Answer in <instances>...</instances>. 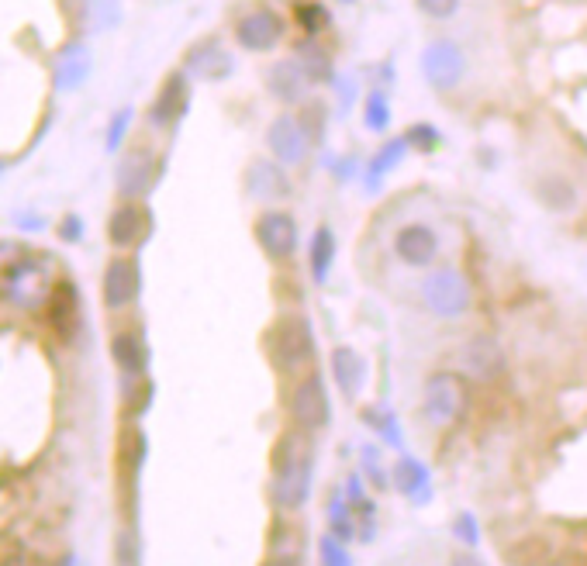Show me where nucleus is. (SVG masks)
Returning a JSON list of instances; mask_svg holds the SVG:
<instances>
[{
  "instance_id": "c85d7f7f",
  "label": "nucleus",
  "mask_w": 587,
  "mask_h": 566,
  "mask_svg": "<svg viewBox=\"0 0 587 566\" xmlns=\"http://www.w3.org/2000/svg\"><path fill=\"white\" fill-rule=\"evenodd\" d=\"M363 114H367V128H373V132H384V128H387V121H391V107H387L380 90H373V94L367 97Z\"/></svg>"
},
{
  "instance_id": "f8f14e48",
  "label": "nucleus",
  "mask_w": 587,
  "mask_h": 566,
  "mask_svg": "<svg viewBox=\"0 0 587 566\" xmlns=\"http://www.w3.org/2000/svg\"><path fill=\"white\" fill-rule=\"evenodd\" d=\"M249 194L256 197V201H284V197H291V180H287V170L284 163H277V159H253V166H249Z\"/></svg>"
},
{
  "instance_id": "2eb2a0df",
  "label": "nucleus",
  "mask_w": 587,
  "mask_h": 566,
  "mask_svg": "<svg viewBox=\"0 0 587 566\" xmlns=\"http://www.w3.org/2000/svg\"><path fill=\"white\" fill-rule=\"evenodd\" d=\"M187 66L201 76V80H225V76L232 73V56H228L218 42H204L190 52Z\"/></svg>"
},
{
  "instance_id": "2f4dec72",
  "label": "nucleus",
  "mask_w": 587,
  "mask_h": 566,
  "mask_svg": "<svg viewBox=\"0 0 587 566\" xmlns=\"http://www.w3.org/2000/svg\"><path fill=\"white\" fill-rule=\"evenodd\" d=\"M411 139H422V149H436L439 135H436V128L418 125V128H411V132H408V142H411Z\"/></svg>"
},
{
  "instance_id": "7c9ffc66",
  "label": "nucleus",
  "mask_w": 587,
  "mask_h": 566,
  "mask_svg": "<svg viewBox=\"0 0 587 566\" xmlns=\"http://www.w3.org/2000/svg\"><path fill=\"white\" fill-rule=\"evenodd\" d=\"M322 566H349V553L342 549L339 535H325L322 539Z\"/></svg>"
},
{
  "instance_id": "393cba45",
  "label": "nucleus",
  "mask_w": 587,
  "mask_h": 566,
  "mask_svg": "<svg viewBox=\"0 0 587 566\" xmlns=\"http://www.w3.org/2000/svg\"><path fill=\"white\" fill-rule=\"evenodd\" d=\"M297 63H301V70L308 73L311 83H322L332 76V63H329V52L322 49V45L315 42H301V49H297Z\"/></svg>"
},
{
  "instance_id": "423d86ee",
  "label": "nucleus",
  "mask_w": 587,
  "mask_h": 566,
  "mask_svg": "<svg viewBox=\"0 0 587 566\" xmlns=\"http://www.w3.org/2000/svg\"><path fill=\"white\" fill-rule=\"evenodd\" d=\"M291 418L301 432H318L329 425V390L318 373H308L291 394Z\"/></svg>"
},
{
  "instance_id": "dca6fc26",
  "label": "nucleus",
  "mask_w": 587,
  "mask_h": 566,
  "mask_svg": "<svg viewBox=\"0 0 587 566\" xmlns=\"http://www.w3.org/2000/svg\"><path fill=\"white\" fill-rule=\"evenodd\" d=\"M142 232H146V211H142V208H135V204H125V208H118V211L111 214L108 235H111V242L118 249L135 246V242L142 239Z\"/></svg>"
},
{
  "instance_id": "7ed1b4c3",
  "label": "nucleus",
  "mask_w": 587,
  "mask_h": 566,
  "mask_svg": "<svg viewBox=\"0 0 587 566\" xmlns=\"http://www.w3.org/2000/svg\"><path fill=\"white\" fill-rule=\"evenodd\" d=\"M270 356H273V366H277L284 377L301 373L304 366L315 359V335H311L308 318L291 315L280 321L270 335Z\"/></svg>"
},
{
  "instance_id": "0eeeda50",
  "label": "nucleus",
  "mask_w": 587,
  "mask_h": 566,
  "mask_svg": "<svg viewBox=\"0 0 587 566\" xmlns=\"http://www.w3.org/2000/svg\"><path fill=\"white\" fill-rule=\"evenodd\" d=\"M394 256L411 270H429L439 259V235L425 221H408L394 232Z\"/></svg>"
},
{
  "instance_id": "6e6552de",
  "label": "nucleus",
  "mask_w": 587,
  "mask_h": 566,
  "mask_svg": "<svg viewBox=\"0 0 587 566\" xmlns=\"http://www.w3.org/2000/svg\"><path fill=\"white\" fill-rule=\"evenodd\" d=\"M256 242L270 259H291L297 252V242H301L294 214H287L280 208L263 211L256 218Z\"/></svg>"
},
{
  "instance_id": "9d476101",
  "label": "nucleus",
  "mask_w": 587,
  "mask_h": 566,
  "mask_svg": "<svg viewBox=\"0 0 587 566\" xmlns=\"http://www.w3.org/2000/svg\"><path fill=\"white\" fill-rule=\"evenodd\" d=\"M284 38V18L270 7H256L235 25V42L246 52H270Z\"/></svg>"
},
{
  "instance_id": "6ab92c4d",
  "label": "nucleus",
  "mask_w": 587,
  "mask_h": 566,
  "mask_svg": "<svg viewBox=\"0 0 587 566\" xmlns=\"http://www.w3.org/2000/svg\"><path fill=\"white\" fill-rule=\"evenodd\" d=\"M536 197H539V204H546L550 211L563 214L577 204V187L567 177H560V173H546V177L536 183Z\"/></svg>"
},
{
  "instance_id": "a878e982",
  "label": "nucleus",
  "mask_w": 587,
  "mask_h": 566,
  "mask_svg": "<svg viewBox=\"0 0 587 566\" xmlns=\"http://www.w3.org/2000/svg\"><path fill=\"white\" fill-rule=\"evenodd\" d=\"M49 318L59 332H70V325L76 318V294L70 283H59L56 287V294H52V301H49Z\"/></svg>"
},
{
  "instance_id": "f257e3e1",
  "label": "nucleus",
  "mask_w": 587,
  "mask_h": 566,
  "mask_svg": "<svg viewBox=\"0 0 587 566\" xmlns=\"http://www.w3.org/2000/svg\"><path fill=\"white\" fill-rule=\"evenodd\" d=\"M273 504L284 511H297L311 494V449L301 435H284L277 446V466H273Z\"/></svg>"
},
{
  "instance_id": "9b49d317",
  "label": "nucleus",
  "mask_w": 587,
  "mask_h": 566,
  "mask_svg": "<svg viewBox=\"0 0 587 566\" xmlns=\"http://www.w3.org/2000/svg\"><path fill=\"white\" fill-rule=\"evenodd\" d=\"M308 142H311L308 132H304V125L294 114H280V118H273L270 128H266V149H270V156L284 166L301 163L304 152H308Z\"/></svg>"
},
{
  "instance_id": "39448f33",
  "label": "nucleus",
  "mask_w": 587,
  "mask_h": 566,
  "mask_svg": "<svg viewBox=\"0 0 587 566\" xmlns=\"http://www.w3.org/2000/svg\"><path fill=\"white\" fill-rule=\"evenodd\" d=\"M422 76L432 90L446 94L456 90L467 76V52L453 42V38H436V42L425 45L422 52Z\"/></svg>"
},
{
  "instance_id": "bb28decb",
  "label": "nucleus",
  "mask_w": 587,
  "mask_h": 566,
  "mask_svg": "<svg viewBox=\"0 0 587 566\" xmlns=\"http://www.w3.org/2000/svg\"><path fill=\"white\" fill-rule=\"evenodd\" d=\"M404 152H408V139H391L384 145V149L373 156V163H370V177L377 180V177H384V173H391L394 166L404 159Z\"/></svg>"
},
{
  "instance_id": "4468645a",
  "label": "nucleus",
  "mask_w": 587,
  "mask_h": 566,
  "mask_svg": "<svg viewBox=\"0 0 587 566\" xmlns=\"http://www.w3.org/2000/svg\"><path fill=\"white\" fill-rule=\"evenodd\" d=\"M139 294V270H135L132 259H114L108 266V277H104V301L108 308H125Z\"/></svg>"
},
{
  "instance_id": "20e7f679",
  "label": "nucleus",
  "mask_w": 587,
  "mask_h": 566,
  "mask_svg": "<svg viewBox=\"0 0 587 566\" xmlns=\"http://www.w3.org/2000/svg\"><path fill=\"white\" fill-rule=\"evenodd\" d=\"M422 408L432 425H439V428L453 425L456 418L467 411V380H463L460 373H446V370L432 373V377L425 380Z\"/></svg>"
},
{
  "instance_id": "aec40b11",
  "label": "nucleus",
  "mask_w": 587,
  "mask_h": 566,
  "mask_svg": "<svg viewBox=\"0 0 587 566\" xmlns=\"http://www.w3.org/2000/svg\"><path fill=\"white\" fill-rule=\"evenodd\" d=\"M332 263H335V235H332V228L318 225L315 235H311V246H308V266H311L315 283L329 280Z\"/></svg>"
},
{
  "instance_id": "4be33fe9",
  "label": "nucleus",
  "mask_w": 587,
  "mask_h": 566,
  "mask_svg": "<svg viewBox=\"0 0 587 566\" xmlns=\"http://www.w3.org/2000/svg\"><path fill=\"white\" fill-rule=\"evenodd\" d=\"M270 546H273V556H277V560H294L297 563L301 546H304L301 525L291 522V518H280V522L273 525V532H270Z\"/></svg>"
},
{
  "instance_id": "5701e85b",
  "label": "nucleus",
  "mask_w": 587,
  "mask_h": 566,
  "mask_svg": "<svg viewBox=\"0 0 587 566\" xmlns=\"http://www.w3.org/2000/svg\"><path fill=\"white\" fill-rule=\"evenodd\" d=\"M391 480H394V487H398L401 494L415 497V501L429 494V473H425V466L415 463V460H401L398 466H394Z\"/></svg>"
},
{
  "instance_id": "412c9836",
  "label": "nucleus",
  "mask_w": 587,
  "mask_h": 566,
  "mask_svg": "<svg viewBox=\"0 0 587 566\" xmlns=\"http://www.w3.org/2000/svg\"><path fill=\"white\" fill-rule=\"evenodd\" d=\"M111 353H114V363H118L125 373H132V377H139V373L146 370V342H142L135 332L114 335Z\"/></svg>"
},
{
  "instance_id": "72a5a7b5",
  "label": "nucleus",
  "mask_w": 587,
  "mask_h": 566,
  "mask_svg": "<svg viewBox=\"0 0 587 566\" xmlns=\"http://www.w3.org/2000/svg\"><path fill=\"white\" fill-rule=\"evenodd\" d=\"M539 566H577V560L574 556H567V553H550Z\"/></svg>"
},
{
  "instance_id": "b1692460",
  "label": "nucleus",
  "mask_w": 587,
  "mask_h": 566,
  "mask_svg": "<svg viewBox=\"0 0 587 566\" xmlns=\"http://www.w3.org/2000/svg\"><path fill=\"white\" fill-rule=\"evenodd\" d=\"M149 177H152V163L146 152H132V156L125 159V166H121V190H125L128 197L142 194V190L149 187Z\"/></svg>"
},
{
  "instance_id": "473e14b6",
  "label": "nucleus",
  "mask_w": 587,
  "mask_h": 566,
  "mask_svg": "<svg viewBox=\"0 0 587 566\" xmlns=\"http://www.w3.org/2000/svg\"><path fill=\"white\" fill-rule=\"evenodd\" d=\"M456 532H460V539L467 542V546H474L477 542V529L470 525V518H460V525H456Z\"/></svg>"
},
{
  "instance_id": "a211bd4d",
  "label": "nucleus",
  "mask_w": 587,
  "mask_h": 566,
  "mask_svg": "<svg viewBox=\"0 0 587 566\" xmlns=\"http://www.w3.org/2000/svg\"><path fill=\"white\" fill-rule=\"evenodd\" d=\"M332 373H335V384H339V390L346 397H356V390H360L363 384V359L356 349H349V346H339L332 353Z\"/></svg>"
},
{
  "instance_id": "f03ea898",
  "label": "nucleus",
  "mask_w": 587,
  "mask_h": 566,
  "mask_svg": "<svg viewBox=\"0 0 587 566\" xmlns=\"http://www.w3.org/2000/svg\"><path fill=\"white\" fill-rule=\"evenodd\" d=\"M422 301L442 321H460L474 304V290L463 270L456 266H439L422 280Z\"/></svg>"
},
{
  "instance_id": "f3484780",
  "label": "nucleus",
  "mask_w": 587,
  "mask_h": 566,
  "mask_svg": "<svg viewBox=\"0 0 587 566\" xmlns=\"http://www.w3.org/2000/svg\"><path fill=\"white\" fill-rule=\"evenodd\" d=\"M184 111H187V80L184 76H170L159 101L152 104V121L156 125H173Z\"/></svg>"
},
{
  "instance_id": "ddd939ff",
  "label": "nucleus",
  "mask_w": 587,
  "mask_h": 566,
  "mask_svg": "<svg viewBox=\"0 0 587 566\" xmlns=\"http://www.w3.org/2000/svg\"><path fill=\"white\" fill-rule=\"evenodd\" d=\"M266 87H270V94L277 97L280 104H297V101H304L311 80H308V73L301 70L297 59H280V63H273L270 73H266Z\"/></svg>"
},
{
  "instance_id": "c9c22d12",
  "label": "nucleus",
  "mask_w": 587,
  "mask_h": 566,
  "mask_svg": "<svg viewBox=\"0 0 587 566\" xmlns=\"http://www.w3.org/2000/svg\"><path fill=\"white\" fill-rule=\"evenodd\" d=\"M266 566H297L294 560H277V556H273V560H266Z\"/></svg>"
},
{
  "instance_id": "f704fd0d",
  "label": "nucleus",
  "mask_w": 587,
  "mask_h": 566,
  "mask_svg": "<svg viewBox=\"0 0 587 566\" xmlns=\"http://www.w3.org/2000/svg\"><path fill=\"white\" fill-rule=\"evenodd\" d=\"M453 566H484V563H480V560H477V556H470V553H463V556H456V560H453Z\"/></svg>"
},
{
  "instance_id": "c756f323",
  "label": "nucleus",
  "mask_w": 587,
  "mask_h": 566,
  "mask_svg": "<svg viewBox=\"0 0 587 566\" xmlns=\"http://www.w3.org/2000/svg\"><path fill=\"white\" fill-rule=\"evenodd\" d=\"M460 4H463V0H415L418 11H422L425 18H432V21L453 18V14L460 11Z\"/></svg>"
},
{
  "instance_id": "cd10ccee",
  "label": "nucleus",
  "mask_w": 587,
  "mask_h": 566,
  "mask_svg": "<svg viewBox=\"0 0 587 566\" xmlns=\"http://www.w3.org/2000/svg\"><path fill=\"white\" fill-rule=\"evenodd\" d=\"M297 21H301L304 35H318L325 28V21H329V11L322 4H315V0H304V4H297Z\"/></svg>"
},
{
  "instance_id": "1a4fd4ad",
  "label": "nucleus",
  "mask_w": 587,
  "mask_h": 566,
  "mask_svg": "<svg viewBox=\"0 0 587 566\" xmlns=\"http://www.w3.org/2000/svg\"><path fill=\"white\" fill-rule=\"evenodd\" d=\"M463 373L477 384H491L505 373V349L494 335H474V339L463 342L460 349Z\"/></svg>"
}]
</instances>
